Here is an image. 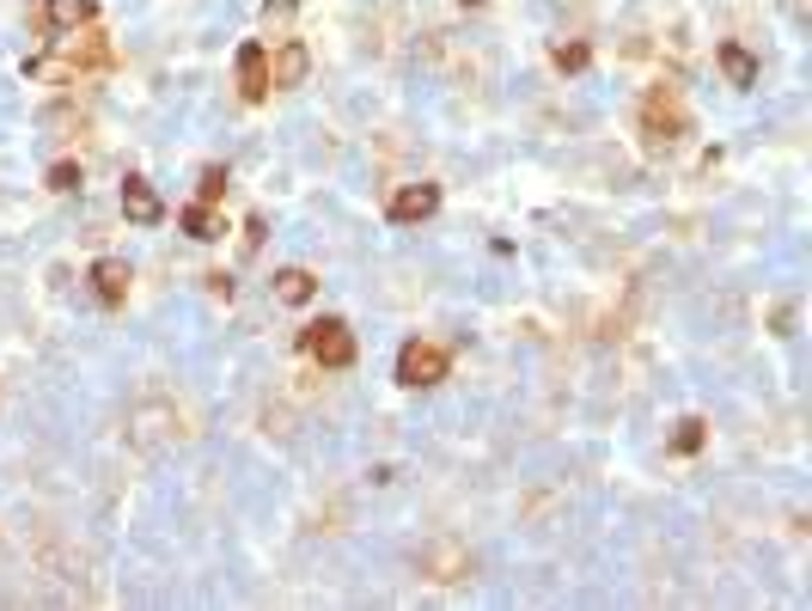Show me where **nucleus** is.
I'll return each instance as SVG.
<instances>
[{
	"mask_svg": "<svg viewBox=\"0 0 812 611\" xmlns=\"http://www.w3.org/2000/svg\"><path fill=\"white\" fill-rule=\"evenodd\" d=\"M642 135H648V147H679L684 135H691V117H684V105H679V93L672 86H654V93L642 98Z\"/></svg>",
	"mask_w": 812,
	"mask_h": 611,
	"instance_id": "2",
	"label": "nucleus"
},
{
	"mask_svg": "<svg viewBox=\"0 0 812 611\" xmlns=\"http://www.w3.org/2000/svg\"><path fill=\"white\" fill-rule=\"evenodd\" d=\"M416 562H421L428 581H464V575H471V550L464 545H428Z\"/></svg>",
	"mask_w": 812,
	"mask_h": 611,
	"instance_id": "9",
	"label": "nucleus"
},
{
	"mask_svg": "<svg viewBox=\"0 0 812 611\" xmlns=\"http://www.w3.org/2000/svg\"><path fill=\"white\" fill-rule=\"evenodd\" d=\"M587 62H592L587 43H556V67H563V74H580Z\"/></svg>",
	"mask_w": 812,
	"mask_h": 611,
	"instance_id": "16",
	"label": "nucleus"
},
{
	"mask_svg": "<svg viewBox=\"0 0 812 611\" xmlns=\"http://www.w3.org/2000/svg\"><path fill=\"white\" fill-rule=\"evenodd\" d=\"M703 416H684L679 422V435H672V452H703Z\"/></svg>",
	"mask_w": 812,
	"mask_h": 611,
	"instance_id": "15",
	"label": "nucleus"
},
{
	"mask_svg": "<svg viewBox=\"0 0 812 611\" xmlns=\"http://www.w3.org/2000/svg\"><path fill=\"white\" fill-rule=\"evenodd\" d=\"M434 208H440V184H404V190H392V202H385V214H392L397 226L428 221Z\"/></svg>",
	"mask_w": 812,
	"mask_h": 611,
	"instance_id": "7",
	"label": "nucleus"
},
{
	"mask_svg": "<svg viewBox=\"0 0 812 611\" xmlns=\"http://www.w3.org/2000/svg\"><path fill=\"white\" fill-rule=\"evenodd\" d=\"M263 19H269V31L288 25V19H293V0H269V7H263Z\"/></svg>",
	"mask_w": 812,
	"mask_h": 611,
	"instance_id": "19",
	"label": "nucleus"
},
{
	"mask_svg": "<svg viewBox=\"0 0 812 611\" xmlns=\"http://www.w3.org/2000/svg\"><path fill=\"white\" fill-rule=\"evenodd\" d=\"M233 74H238V98H245V105H263V98L276 93V86H269V50H263V43H245V50H238Z\"/></svg>",
	"mask_w": 812,
	"mask_h": 611,
	"instance_id": "5",
	"label": "nucleus"
},
{
	"mask_svg": "<svg viewBox=\"0 0 812 611\" xmlns=\"http://www.w3.org/2000/svg\"><path fill=\"white\" fill-rule=\"evenodd\" d=\"M129 281H135V269L122 264V257H98V264H93V293H98L105 306H122V300H129Z\"/></svg>",
	"mask_w": 812,
	"mask_h": 611,
	"instance_id": "10",
	"label": "nucleus"
},
{
	"mask_svg": "<svg viewBox=\"0 0 812 611\" xmlns=\"http://www.w3.org/2000/svg\"><path fill=\"white\" fill-rule=\"evenodd\" d=\"M122 214H129L135 226H153L159 214H165V202L153 196V184H147V178H129V184H122Z\"/></svg>",
	"mask_w": 812,
	"mask_h": 611,
	"instance_id": "11",
	"label": "nucleus"
},
{
	"mask_svg": "<svg viewBox=\"0 0 812 611\" xmlns=\"http://www.w3.org/2000/svg\"><path fill=\"white\" fill-rule=\"evenodd\" d=\"M55 50L50 55H31L25 74L31 81H86L98 67H110V37L98 25H74V31H55Z\"/></svg>",
	"mask_w": 812,
	"mask_h": 611,
	"instance_id": "1",
	"label": "nucleus"
},
{
	"mask_svg": "<svg viewBox=\"0 0 812 611\" xmlns=\"http://www.w3.org/2000/svg\"><path fill=\"white\" fill-rule=\"evenodd\" d=\"M50 190H62V196H67V190H79V165L74 160H55L50 165Z\"/></svg>",
	"mask_w": 812,
	"mask_h": 611,
	"instance_id": "18",
	"label": "nucleus"
},
{
	"mask_svg": "<svg viewBox=\"0 0 812 611\" xmlns=\"http://www.w3.org/2000/svg\"><path fill=\"white\" fill-rule=\"evenodd\" d=\"M178 221H184V233H190V239H202V245H209V239H221V221H214V202H190V208L178 214Z\"/></svg>",
	"mask_w": 812,
	"mask_h": 611,
	"instance_id": "13",
	"label": "nucleus"
},
{
	"mask_svg": "<svg viewBox=\"0 0 812 611\" xmlns=\"http://www.w3.org/2000/svg\"><path fill=\"white\" fill-rule=\"evenodd\" d=\"M306 74H312V55H306V43H300V37H281L276 55H269V86H276V93H288V86H300Z\"/></svg>",
	"mask_w": 812,
	"mask_h": 611,
	"instance_id": "8",
	"label": "nucleus"
},
{
	"mask_svg": "<svg viewBox=\"0 0 812 611\" xmlns=\"http://www.w3.org/2000/svg\"><path fill=\"white\" fill-rule=\"evenodd\" d=\"M312 293H318V276H312V269H281V276H276V300H281V306H306Z\"/></svg>",
	"mask_w": 812,
	"mask_h": 611,
	"instance_id": "12",
	"label": "nucleus"
},
{
	"mask_svg": "<svg viewBox=\"0 0 812 611\" xmlns=\"http://www.w3.org/2000/svg\"><path fill=\"white\" fill-rule=\"evenodd\" d=\"M31 19H38V31H43V37H55V31L93 25V19H98V7H93V0H38V7H31Z\"/></svg>",
	"mask_w": 812,
	"mask_h": 611,
	"instance_id": "6",
	"label": "nucleus"
},
{
	"mask_svg": "<svg viewBox=\"0 0 812 611\" xmlns=\"http://www.w3.org/2000/svg\"><path fill=\"white\" fill-rule=\"evenodd\" d=\"M720 67H727V81L734 86H758V62H751L739 43H720Z\"/></svg>",
	"mask_w": 812,
	"mask_h": 611,
	"instance_id": "14",
	"label": "nucleus"
},
{
	"mask_svg": "<svg viewBox=\"0 0 812 611\" xmlns=\"http://www.w3.org/2000/svg\"><path fill=\"white\" fill-rule=\"evenodd\" d=\"M464 7H489V0H464Z\"/></svg>",
	"mask_w": 812,
	"mask_h": 611,
	"instance_id": "20",
	"label": "nucleus"
},
{
	"mask_svg": "<svg viewBox=\"0 0 812 611\" xmlns=\"http://www.w3.org/2000/svg\"><path fill=\"white\" fill-rule=\"evenodd\" d=\"M202 202H221L226 196V165H202Z\"/></svg>",
	"mask_w": 812,
	"mask_h": 611,
	"instance_id": "17",
	"label": "nucleus"
},
{
	"mask_svg": "<svg viewBox=\"0 0 812 611\" xmlns=\"http://www.w3.org/2000/svg\"><path fill=\"white\" fill-rule=\"evenodd\" d=\"M306 355H312L318 367H330V373L354 367V331H349L342 319H318V324H306Z\"/></svg>",
	"mask_w": 812,
	"mask_h": 611,
	"instance_id": "3",
	"label": "nucleus"
},
{
	"mask_svg": "<svg viewBox=\"0 0 812 611\" xmlns=\"http://www.w3.org/2000/svg\"><path fill=\"white\" fill-rule=\"evenodd\" d=\"M446 367H452V361H446L440 343H421L416 336V343L397 349V379H404V386H440Z\"/></svg>",
	"mask_w": 812,
	"mask_h": 611,
	"instance_id": "4",
	"label": "nucleus"
}]
</instances>
